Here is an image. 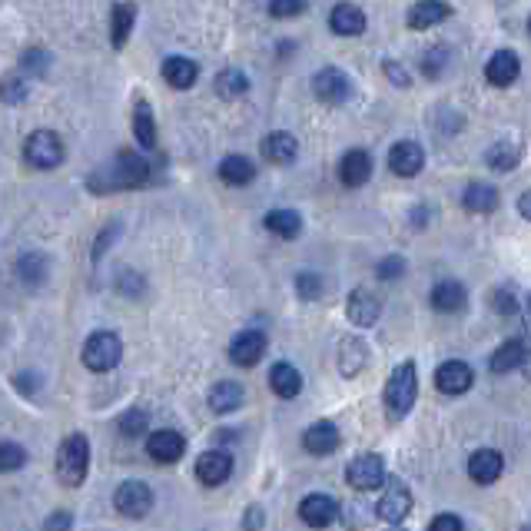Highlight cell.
Wrapping results in <instances>:
<instances>
[{
    "label": "cell",
    "instance_id": "obj_1",
    "mask_svg": "<svg viewBox=\"0 0 531 531\" xmlns=\"http://www.w3.org/2000/svg\"><path fill=\"white\" fill-rule=\"evenodd\" d=\"M153 176H156V163L150 156L120 150L110 163L97 166L87 176V186L90 193H120V190H143V186L153 183Z\"/></svg>",
    "mask_w": 531,
    "mask_h": 531
},
{
    "label": "cell",
    "instance_id": "obj_2",
    "mask_svg": "<svg viewBox=\"0 0 531 531\" xmlns=\"http://www.w3.org/2000/svg\"><path fill=\"white\" fill-rule=\"evenodd\" d=\"M416 396H418L416 362H402V366H396V372L388 376L386 392H382L388 422H402V418L412 412V406H416Z\"/></svg>",
    "mask_w": 531,
    "mask_h": 531
},
{
    "label": "cell",
    "instance_id": "obj_3",
    "mask_svg": "<svg viewBox=\"0 0 531 531\" xmlns=\"http://www.w3.org/2000/svg\"><path fill=\"white\" fill-rule=\"evenodd\" d=\"M90 472V442L87 435H67L64 438V445H60L57 452V478L67 488H77V485H84V478H87Z\"/></svg>",
    "mask_w": 531,
    "mask_h": 531
},
{
    "label": "cell",
    "instance_id": "obj_4",
    "mask_svg": "<svg viewBox=\"0 0 531 531\" xmlns=\"http://www.w3.org/2000/svg\"><path fill=\"white\" fill-rule=\"evenodd\" d=\"M24 160L34 170H54L64 163V140L54 130H34L24 143Z\"/></svg>",
    "mask_w": 531,
    "mask_h": 531
},
{
    "label": "cell",
    "instance_id": "obj_5",
    "mask_svg": "<svg viewBox=\"0 0 531 531\" xmlns=\"http://www.w3.org/2000/svg\"><path fill=\"white\" fill-rule=\"evenodd\" d=\"M120 356H123V342L116 332H93L84 342V366L90 372H110V369H116Z\"/></svg>",
    "mask_w": 531,
    "mask_h": 531
},
{
    "label": "cell",
    "instance_id": "obj_6",
    "mask_svg": "<svg viewBox=\"0 0 531 531\" xmlns=\"http://www.w3.org/2000/svg\"><path fill=\"white\" fill-rule=\"evenodd\" d=\"M346 482L352 485L356 492H372V488H379L382 482H388L386 462H382L379 455H372V452L359 455V458H352V462H349Z\"/></svg>",
    "mask_w": 531,
    "mask_h": 531
},
{
    "label": "cell",
    "instance_id": "obj_7",
    "mask_svg": "<svg viewBox=\"0 0 531 531\" xmlns=\"http://www.w3.org/2000/svg\"><path fill=\"white\" fill-rule=\"evenodd\" d=\"M412 512V492H408V485L402 478H388L386 482V495H382V502H379V518L392 528L406 522V515Z\"/></svg>",
    "mask_w": 531,
    "mask_h": 531
},
{
    "label": "cell",
    "instance_id": "obj_8",
    "mask_svg": "<svg viewBox=\"0 0 531 531\" xmlns=\"http://www.w3.org/2000/svg\"><path fill=\"white\" fill-rule=\"evenodd\" d=\"M113 505L116 512L126 515V518H143L153 508V492H150V485L130 478V482H123L113 492Z\"/></svg>",
    "mask_w": 531,
    "mask_h": 531
},
{
    "label": "cell",
    "instance_id": "obj_9",
    "mask_svg": "<svg viewBox=\"0 0 531 531\" xmlns=\"http://www.w3.org/2000/svg\"><path fill=\"white\" fill-rule=\"evenodd\" d=\"M475 382V372L468 362L462 359H452V362H442V366L435 369V388L442 392V396H462L468 392Z\"/></svg>",
    "mask_w": 531,
    "mask_h": 531
},
{
    "label": "cell",
    "instance_id": "obj_10",
    "mask_svg": "<svg viewBox=\"0 0 531 531\" xmlns=\"http://www.w3.org/2000/svg\"><path fill=\"white\" fill-rule=\"evenodd\" d=\"M312 93H316L322 103L336 106V103H346V100H349V93H352V84H349V77L342 74V70L326 67V70H319L316 77H312Z\"/></svg>",
    "mask_w": 531,
    "mask_h": 531
},
{
    "label": "cell",
    "instance_id": "obj_11",
    "mask_svg": "<svg viewBox=\"0 0 531 531\" xmlns=\"http://www.w3.org/2000/svg\"><path fill=\"white\" fill-rule=\"evenodd\" d=\"M300 518L310 525V528H329V525L339 518V502L332 495H322V492L306 495L300 505Z\"/></svg>",
    "mask_w": 531,
    "mask_h": 531
},
{
    "label": "cell",
    "instance_id": "obj_12",
    "mask_svg": "<svg viewBox=\"0 0 531 531\" xmlns=\"http://www.w3.org/2000/svg\"><path fill=\"white\" fill-rule=\"evenodd\" d=\"M146 452H150V458H153V462L173 465V462H180V458H183L186 442H183V435L173 432V428H160L156 435H150Z\"/></svg>",
    "mask_w": 531,
    "mask_h": 531
},
{
    "label": "cell",
    "instance_id": "obj_13",
    "mask_svg": "<svg viewBox=\"0 0 531 531\" xmlns=\"http://www.w3.org/2000/svg\"><path fill=\"white\" fill-rule=\"evenodd\" d=\"M502 472H505V458L495 448H475L468 455V475H472V482L492 485L502 478Z\"/></svg>",
    "mask_w": 531,
    "mask_h": 531
},
{
    "label": "cell",
    "instance_id": "obj_14",
    "mask_svg": "<svg viewBox=\"0 0 531 531\" xmlns=\"http://www.w3.org/2000/svg\"><path fill=\"white\" fill-rule=\"evenodd\" d=\"M346 312H349V319H352L356 326L369 329V326H376L379 316H382V300H379L372 290H356L352 296H349Z\"/></svg>",
    "mask_w": 531,
    "mask_h": 531
},
{
    "label": "cell",
    "instance_id": "obj_15",
    "mask_svg": "<svg viewBox=\"0 0 531 531\" xmlns=\"http://www.w3.org/2000/svg\"><path fill=\"white\" fill-rule=\"evenodd\" d=\"M232 475V455L230 452H203L196 458V478L203 485H222Z\"/></svg>",
    "mask_w": 531,
    "mask_h": 531
},
{
    "label": "cell",
    "instance_id": "obj_16",
    "mask_svg": "<svg viewBox=\"0 0 531 531\" xmlns=\"http://www.w3.org/2000/svg\"><path fill=\"white\" fill-rule=\"evenodd\" d=\"M388 166H392L396 176H416L425 166V150L416 140H402V143L388 150Z\"/></svg>",
    "mask_w": 531,
    "mask_h": 531
},
{
    "label": "cell",
    "instance_id": "obj_17",
    "mask_svg": "<svg viewBox=\"0 0 531 531\" xmlns=\"http://www.w3.org/2000/svg\"><path fill=\"white\" fill-rule=\"evenodd\" d=\"M522 74V64H518V54L515 50H498L488 64H485V77L492 87H512Z\"/></svg>",
    "mask_w": 531,
    "mask_h": 531
},
{
    "label": "cell",
    "instance_id": "obj_18",
    "mask_svg": "<svg viewBox=\"0 0 531 531\" xmlns=\"http://www.w3.org/2000/svg\"><path fill=\"white\" fill-rule=\"evenodd\" d=\"M369 176H372V156H369L366 150H349V153L342 156V163H339V180H342V186L356 190V186L369 183Z\"/></svg>",
    "mask_w": 531,
    "mask_h": 531
},
{
    "label": "cell",
    "instance_id": "obj_19",
    "mask_svg": "<svg viewBox=\"0 0 531 531\" xmlns=\"http://www.w3.org/2000/svg\"><path fill=\"white\" fill-rule=\"evenodd\" d=\"M329 27L339 37H359L366 30V14L356 4H336L332 14H329Z\"/></svg>",
    "mask_w": 531,
    "mask_h": 531
},
{
    "label": "cell",
    "instance_id": "obj_20",
    "mask_svg": "<svg viewBox=\"0 0 531 531\" xmlns=\"http://www.w3.org/2000/svg\"><path fill=\"white\" fill-rule=\"evenodd\" d=\"M262 352H266V336L262 332H240V336L232 339V346H230V359L236 362V366H256L262 359Z\"/></svg>",
    "mask_w": 531,
    "mask_h": 531
},
{
    "label": "cell",
    "instance_id": "obj_21",
    "mask_svg": "<svg viewBox=\"0 0 531 531\" xmlns=\"http://www.w3.org/2000/svg\"><path fill=\"white\" fill-rule=\"evenodd\" d=\"M339 425L336 422H316L306 428L302 435V445H306V452L312 455H332L339 448Z\"/></svg>",
    "mask_w": 531,
    "mask_h": 531
},
{
    "label": "cell",
    "instance_id": "obj_22",
    "mask_svg": "<svg viewBox=\"0 0 531 531\" xmlns=\"http://www.w3.org/2000/svg\"><path fill=\"white\" fill-rule=\"evenodd\" d=\"M528 346H525L522 339H508V342H502V346L495 349V356H492V372H515V369H525L528 366Z\"/></svg>",
    "mask_w": 531,
    "mask_h": 531
},
{
    "label": "cell",
    "instance_id": "obj_23",
    "mask_svg": "<svg viewBox=\"0 0 531 531\" xmlns=\"http://www.w3.org/2000/svg\"><path fill=\"white\" fill-rule=\"evenodd\" d=\"M448 17H452V7L438 4V0H422V4L408 7V27L412 30H428L435 24H445Z\"/></svg>",
    "mask_w": 531,
    "mask_h": 531
},
{
    "label": "cell",
    "instance_id": "obj_24",
    "mask_svg": "<svg viewBox=\"0 0 531 531\" xmlns=\"http://www.w3.org/2000/svg\"><path fill=\"white\" fill-rule=\"evenodd\" d=\"M270 386L280 398H296L302 392L300 369L290 366V362H276V366L270 369Z\"/></svg>",
    "mask_w": 531,
    "mask_h": 531
},
{
    "label": "cell",
    "instance_id": "obj_25",
    "mask_svg": "<svg viewBox=\"0 0 531 531\" xmlns=\"http://www.w3.org/2000/svg\"><path fill=\"white\" fill-rule=\"evenodd\" d=\"M200 77V67H196L190 57H170L163 64V80L173 90H190Z\"/></svg>",
    "mask_w": 531,
    "mask_h": 531
},
{
    "label": "cell",
    "instance_id": "obj_26",
    "mask_svg": "<svg viewBox=\"0 0 531 531\" xmlns=\"http://www.w3.org/2000/svg\"><path fill=\"white\" fill-rule=\"evenodd\" d=\"M465 302H468V292H465L462 282H438L432 290V306L438 312H462L465 310Z\"/></svg>",
    "mask_w": 531,
    "mask_h": 531
},
{
    "label": "cell",
    "instance_id": "obj_27",
    "mask_svg": "<svg viewBox=\"0 0 531 531\" xmlns=\"http://www.w3.org/2000/svg\"><path fill=\"white\" fill-rule=\"evenodd\" d=\"M300 153V143H296V136L292 133H270L262 140V156L270 160V163H292Z\"/></svg>",
    "mask_w": 531,
    "mask_h": 531
},
{
    "label": "cell",
    "instance_id": "obj_28",
    "mask_svg": "<svg viewBox=\"0 0 531 531\" xmlns=\"http://www.w3.org/2000/svg\"><path fill=\"white\" fill-rule=\"evenodd\" d=\"M462 203L468 212H492L498 210V190L492 183H468L462 193Z\"/></svg>",
    "mask_w": 531,
    "mask_h": 531
},
{
    "label": "cell",
    "instance_id": "obj_29",
    "mask_svg": "<svg viewBox=\"0 0 531 531\" xmlns=\"http://www.w3.org/2000/svg\"><path fill=\"white\" fill-rule=\"evenodd\" d=\"M240 406H242V386H236V382H216L210 388V408L216 416H230Z\"/></svg>",
    "mask_w": 531,
    "mask_h": 531
},
{
    "label": "cell",
    "instance_id": "obj_30",
    "mask_svg": "<svg viewBox=\"0 0 531 531\" xmlns=\"http://www.w3.org/2000/svg\"><path fill=\"white\" fill-rule=\"evenodd\" d=\"M220 176L230 186H246V183H252V176H256V166H252L250 156L232 153V156H226V160L220 163Z\"/></svg>",
    "mask_w": 531,
    "mask_h": 531
},
{
    "label": "cell",
    "instance_id": "obj_31",
    "mask_svg": "<svg viewBox=\"0 0 531 531\" xmlns=\"http://www.w3.org/2000/svg\"><path fill=\"white\" fill-rule=\"evenodd\" d=\"M266 230L272 232V236H280V240H296L302 230V220L296 210H272L266 212Z\"/></svg>",
    "mask_w": 531,
    "mask_h": 531
},
{
    "label": "cell",
    "instance_id": "obj_32",
    "mask_svg": "<svg viewBox=\"0 0 531 531\" xmlns=\"http://www.w3.org/2000/svg\"><path fill=\"white\" fill-rule=\"evenodd\" d=\"M133 130H136V143L143 146V150H153L156 146V123H153V113H150V103H146V100H136Z\"/></svg>",
    "mask_w": 531,
    "mask_h": 531
},
{
    "label": "cell",
    "instance_id": "obj_33",
    "mask_svg": "<svg viewBox=\"0 0 531 531\" xmlns=\"http://www.w3.org/2000/svg\"><path fill=\"white\" fill-rule=\"evenodd\" d=\"M366 346L359 342V339H342L339 342V369L346 372V376H359V369L366 366Z\"/></svg>",
    "mask_w": 531,
    "mask_h": 531
},
{
    "label": "cell",
    "instance_id": "obj_34",
    "mask_svg": "<svg viewBox=\"0 0 531 531\" xmlns=\"http://www.w3.org/2000/svg\"><path fill=\"white\" fill-rule=\"evenodd\" d=\"M133 17H136V7L133 4H113L110 10V24H113V47H123L126 40H130V30H133Z\"/></svg>",
    "mask_w": 531,
    "mask_h": 531
},
{
    "label": "cell",
    "instance_id": "obj_35",
    "mask_svg": "<svg viewBox=\"0 0 531 531\" xmlns=\"http://www.w3.org/2000/svg\"><path fill=\"white\" fill-rule=\"evenodd\" d=\"M518 160H522V150H518L515 143H508V140L488 146V153H485V163L492 166V170H498V173H508V170H515V166H518Z\"/></svg>",
    "mask_w": 531,
    "mask_h": 531
},
{
    "label": "cell",
    "instance_id": "obj_36",
    "mask_svg": "<svg viewBox=\"0 0 531 531\" xmlns=\"http://www.w3.org/2000/svg\"><path fill=\"white\" fill-rule=\"evenodd\" d=\"M246 90H250V80H246L242 70H222L220 77H216V93H220L222 100H236V97H242Z\"/></svg>",
    "mask_w": 531,
    "mask_h": 531
},
{
    "label": "cell",
    "instance_id": "obj_37",
    "mask_svg": "<svg viewBox=\"0 0 531 531\" xmlns=\"http://www.w3.org/2000/svg\"><path fill=\"white\" fill-rule=\"evenodd\" d=\"M17 272H20V280H24V282H30V286H40V282H44V276H47V260H44L40 252H27V256H20Z\"/></svg>",
    "mask_w": 531,
    "mask_h": 531
},
{
    "label": "cell",
    "instance_id": "obj_38",
    "mask_svg": "<svg viewBox=\"0 0 531 531\" xmlns=\"http://www.w3.org/2000/svg\"><path fill=\"white\" fill-rule=\"evenodd\" d=\"M24 462H27V448L17 442H4L0 445V472H17V468H24Z\"/></svg>",
    "mask_w": 531,
    "mask_h": 531
},
{
    "label": "cell",
    "instance_id": "obj_39",
    "mask_svg": "<svg viewBox=\"0 0 531 531\" xmlns=\"http://www.w3.org/2000/svg\"><path fill=\"white\" fill-rule=\"evenodd\" d=\"M445 64H448V47H442V44H435V47H428L422 54V74L428 80L438 77L445 70Z\"/></svg>",
    "mask_w": 531,
    "mask_h": 531
},
{
    "label": "cell",
    "instance_id": "obj_40",
    "mask_svg": "<svg viewBox=\"0 0 531 531\" xmlns=\"http://www.w3.org/2000/svg\"><path fill=\"white\" fill-rule=\"evenodd\" d=\"M47 64H50V57L44 47H30V50H24V57H20V67L27 70V74H44Z\"/></svg>",
    "mask_w": 531,
    "mask_h": 531
},
{
    "label": "cell",
    "instance_id": "obj_41",
    "mask_svg": "<svg viewBox=\"0 0 531 531\" xmlns=\"http://www.w3.org/2000/svg\"><path fill=\"white\" fill-rule=\"evenodd\" d=\"M296 290H300L302 300H319V292H322V280L312 276V272H300V276H296Z\"/></svg>",
    "mask_w": 531,
    "mask_h": 531
},
{
    "label": "cell",
    "instance_id": "obj_42",
    "mask_svg": "<svg viewBox=\"0 0 531 531\" xmlns=\"http://www.w3.org/2000/svg\"><path fill=\"white\" fill-rule=\"evenodd\" d=\"M120 432L130 435V438L143 435L146 432V416L143 412H123V416H120Z\"/></svg>",
    "mask_w": 531,
    "mask_h": 531
},
{
    "label": "cell",
    "instance_id": "obj_43",
    "mask_svg": "<svg viewBox=\"0 0 531 531\" xmlns=\"http://www.w3.org/2000/svg\"><path fill=\"white\" fill-rule=\"evenodd\" d=\"M402 272H406V262L398 260V256H388V260H382L376 266V276L379 280H398V276H402Z\"/></svg>",
    "mask_w": 531,
    "mask_h": 531
},
{
    "label": "cell",
    "instance_id": "obj_44",
    "mask_svg": "<svg viewBox=\"0 0 531 531\" xmlns=\"http://www.w3.org/2000/svg\"><path fill=\"white\" fill-rule=\"evenodd\" d=\"M382 67H386V77L392 80V84H398V87H408V84H412V77H408V70L402 60H386Z\"/></svg>",
    "mask_w": 531,
    "mask_h": 531
},
{
    "label": "cell",
    "instance_id": "obj_45",
    "mask_svg": "<svg viewBox=\"0 0 531 531\" xmlns=\"http://www.w3.org/2000/svg\"><path fill=\"white\" fill-rule=\"evenodd\" d=\"M428 531H465V525H462V518H458V515L442 512V515H435L432 522H428Z\"/></svg>",
    "mask_w": 531,
    "mask_h": 531
},
{
    "label": "cell",
    "instance_id": "obj_46",
    "mask_svg": "<svg viewBox=\"0 0 531 531\" xmlns=\"http://www.w3.org/2000/svg\"><path fill=\"white\" fill-rule=\"evenodd\" d=\"M302 10H306V4H300V0H290V4H270V14L272 17H300Z\"/></svg>",
    "mask_w": 531,
    "mask_h": 531
},
{
    "label": "cell",
    "instance_id": "obj_47",
    "mask_svg": "<svg viewBox=\"0 0 531 531\" xmlns=\"http://www.w3.org/2000/svg\"><path fill=\"white\" fill-rule=\"evenodd\" d=\"M70 525H74V518H70L67 512H54V515H47L44 531H70Z\"/></svg>",
    "mask_w": 531,
    "mask_h": 531
},
{
    "label": "cell",
    "instance_id": "obj_48",
    "mask_svg": "<svg viewBox=\"0 0 531 531\" xmlns=\"http://www.w3.org/2000/svg\"><path fill=\"white\" fill-rule=\"evenodd\" d=\"M492 302H495V310H502L505 316H512V312H515V300H512V292H508V290H498V292H495Z\"/></svg>",
    "mask_w": 531,
    "mask_h": 531
},
{
    "label": "cell",
    "instance_id": "obj_49",
    "mask_svg": "<svg viewBox=\"0 0 531 531\" xmlns=\"http://www.w3.org/2000/svg\"><path fill=\"white\" fill-rule=\"evenodd\" d=\"M113 232H120V226H106L103 232H100V240H97V246H93V260H100V252L106 250V246H110V240H113Z\"/></svg>",
    "mask_w": 531,
    "mask_h": 531
},
{
    "label": "cell",
    "instance_id": "obj_50",
    "mask_svg": "<svg viewBox=\"0 0 531 531\" xmlns=\"http://www.w3.org/2000/svg\"><path fill=\"white\" fill-rule=\"evenodd\" d=\"M24 97H27V87H24V84H17V80H10V84H7V103H20Z\"/></svg>",
    "mask_w": 531,
    "mask_h": 531
},
{
    "label": "cell",
    "instance_id": "obj_51",
    "mask_svg": "<svg viewBox=\"0 0 531 531\" xmlns=\"http://www.w3.org/2000/svg\"><path fill=\"white\" fill-rule=\"evenodd\" d=\"M262 518H266V515H262V508H250V515H246V528L256 531V525H260Z\"/></svg>",
    "mask_w": 531,
    "mask_h": 531
},
{
    "label": "cell",
    "instance_id": "obj_52",
    "mask_svg": "<svg viewBox=\"0 0 531 531\" xmlns=\"http://www.w3.org/2000/svg\"><path fill=\"white\" fill-rule=\"evenodd\" d=\"M518 212H522L525 220H531V190H528V193L518 196Z\"/></svg>",
    "mask_w": 531,
    "mask_h": 531
},
{
    "label": "cell",
    "instance_id": "obj_53",
    "mask_svg": "<svg viewBox=\"0 0 531 531\" xmlns=\"http://www.w3.org/2000/svg\"><path fill=\"white\" fill-rule=\"evenodd\" d=\"M528 326H531V296H528Z\"/></svg>",
    "mask_w": 531,
    "mask_h": 531
},
{
    "label": "cell",
    "instance_id": "obj_54",
    "mask_svg": "<svg viewBox=\"0 0 531 531\" xmlns=\"http://www.w3.org/2000/svg\"><path fill=\"white\" fill-rule=\"evenodd\" d=\"M528 34H531V20H528Z\"/></svg>",
    "mask_w": 531,
    "mask_h": 531
},
{
    "label": "cell",
    "instance_id": "obj_55",
    "mask_svg": "<svg viewBox=\"0 0 531 531\" xmlns=\"http://www.w3.org/2000/svg\"><path fill=\"white\" fill-rule=\"evenodd\" d=\"M525 531H531V525H528V528H525Z\"/></svg>",
    "mask_w": 531,
    "mask_h": 531
},
{
    "label": "cell",
    "instance_id": "obj_56",
    "mask_svg": "<svg viewBox=\"0 0 531 531\" xmlns=\"http://www.w3.org/2000/svg\"><path fill=\"white\" fill-rule=\"evenodd\" d=\"M392 531H402V528H392Z\"/></svg>",
    "mask_w": 531,
    "mask_h": 531
}]
</instances>
